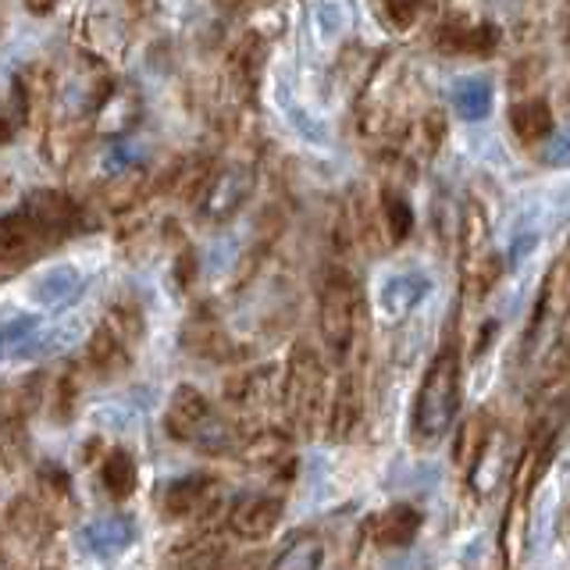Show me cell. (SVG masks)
I'll use <instances>...</instances> for the list:
<instances>
[{"mask_svg":"<svg viewBox=\"0 0 570 570\" xmlns=\"http://www.w3.org/2000/svg\"><path fill=\"white\" fill-rule=\"evenodd\" d=\"M463 403V361L456 346H442L414 396V414H410V432L417 442H439L450 435V428L460 417Z\"/></svg>","mask_w":570,"mask_h":570,"instance_id":"6da1fadb","label":"cell"},{"mask_svg":"<svg viewBox=\"0 0 570 570\" xmlns=\"http://www.w3.org/2000/svg\"><path fill=\"white\" fill-rule=\"evenodd\" d=\"M361 289H356V278L346 264H328L325 278H321V293H317V332L321 343H325L328 361L335 364H350V356L356 350V338H361Z\"/></svg>","mask_w":570,"mask_h":570,"instance_id":"7a4b0ae2","label":"cell"},{"mask_svg":"<svg viewBox=\"0 0 570 570\" xmlns=\"http://www.w3.org/2000/svg\"><path fill=\"white\" fill-rule=\"evenodd\" d=\"M332 392L335 389L328 382V367L317 356V350L296 346L282 374V403L303 435H317L321 424H328Z\"/></svg>","mask_w":570,"mask_h":570,"instance_id":"3957f363","label":"cell"},{"mask_svg":"<svg viewBox=\"0 0 570 570\" xmlns=\"http://www.w3.org/2000/svg\"><path fill=\"white\" fill-rule=\"evenodd\" d=\"M58 531V513H53L40 495H18L0 517V557L11 563V549H22L26 560L53 542Z\"/></svg>","mask_w":570,"mask_h":570,"instance_id":"277c9868","label":"cell"},{"mask_svg":"<svg viewBox=\"0 0 570 570\" xmlns=\"http://www.w3.org/2000/svg\"><path fill=\"white\" fill-rule=\"evenodd\" d=\"M282 495L275 492H243L232 499V507L225 513L228 531L243 542H264L282 521Z\"/></svg>","mask_w":570,"mask_h":570,"instance_id":"5b68a950","label":"cell"},{"mask_svg":"<svg viewBox=\"0 0 570 570\" xmlns=\"http://www.w3.org/2000/svg\"><path fill=\"white\" fill-rule=\"evenodd\" d=\"M218 481L207 478V474H189V478H178L171 485H165L160 492V513L168 521H200V517L214 513L218 507Z\"/></svg>","mask_w":570,"mask_h":570,"instance_id":"8992f818","label":"cell"},{"mask_svg":"<svg viewBox=\"0 0 570 570\" xmlns=\"http://www.w3.org/2000/svg\"><path fill=\"white\" fill-rule=\"evenodd\" d=\"M249 193H254V171L249 168H214L200 196V218L210 225L228 222L246 204Z\"/></svg>","mask_w":570,"mask_h":570,"instance_id":"52a82bcc","label":"cell"},{"mask_svg":"<svg viewBox=\"0 0 570 570\" xmlns=\"http://www.w3.org/2000/svg\"><path fill=\"white\" fill-rule=\"evenodd\" d=\"M214 424V406L207 403V396L193 385H178L168 400L165 410V432L175 442H200L207 435V428Z\"/></svg>","mask_w":570,"mask_h":570,"instance_id":"ba28073f","label":"cell"},{"mask_svg":"<svg viewBox=\"0 0 570 570\" xmlns=\"http://www.w3.org/2000/svg\"><path fill=\"white\" fill-rule=\"evenodd\" d=\"M142 118V100L132 86H107L104 97L97 100L94 115H89V129L104 139H118L125 132H132Z\"/></svg>","mask_w":570,"mask_h":570,"instance_id":"9c48e42d","label":"cell"},{"mask_svg":"<svg viewBox=\"0 0 570 570\" xmlns=\"http://www.w3.org/2000/svg\"><path fill=\"white\" fill-rule=\"evenodd\" d=\"M132 353H136V338L125 335L118 325H111V321L104 317L86 343V367L97 371L100 379H118V374L129 371Z\"/></svg>","mask_w":570,"mask_h":570,"instance_id":"30bf717a","label":"cell"},{"mask_svg":"<svg viewBox=\"0 0 570 570\" xmlns=\"http://www.w3.org/2000/svg\"><path fill=\"white\" fill-rule=\"evenodd\" d=\"M424 524V517L417 507H410V503H392L385 507L382 513H374L364 534H367V542L374 549H406L410 542L417 539V531Z\"/></svg>","mask_w":570,"mask_h":570,"instance_id":"8fae6325","label":"cell"},{"mask_svg":"<svg viewBox=\"0 0 570 570\" xmlns=\"http://www.w3.org/2000/svg\"><path fill=\"white\" fill-rule=\"evenodd\" d=\"M26 210L50 232L53 243H61L65 236L82 228V207L58 189H36L26 200Z\"/></svg>","mask_w":570,"mask_h":570,"instance_id":"7c38bea8","label":"cell"},{"mask_svg":"<svg viewBox=\"0 0 570 570\" xmlns=\"http://www.w3.org/2000/svg\"><path fill=\"white\" fill-rule=\"evenodd\" d=\"M183 346L193 353V356H204V361H214V364H225V361H236V343H232V335L225 332V325L214 314L207 311H196L186 328H183Z\"/></svg>","mask_w":570,"mask_h":570,"instance_id":"4fadbf2b","label":"cell"},{"mask_svg":"<svg viewBox=\"0 0 570 570\" xmlns=\"http://www.w3.org/2000/svg\"><path fill=\"white\" fill-rule=\"evenodd\" d=\"M225 400L232 406H272L282 400V374L275 367H254V371H239L225 382Z\"/></svg>","mask_w":570,"mask_h":570,"instance_id":"5bb4252c","label":"cell"},{"mask_svg":"<svg viewBox=\"0 0 570 570\" xmlns=\"http://www.w3.org/2000/svg\"><path fill=\"white\" fill-rule=\"evenodd\" d=\"M239 456L257 471H272V474L293 471V442H289V435L275 432V428H264V432L249 435L239 445Z\"/></svg>","mask_w":570,"mask_h":570,"instance_id":"9a60e30c","label":"cell"},{"mask_svg":"<svg viewBox=\"0 0 570 570\" xmlns=\"http://www.w3.org/2000/svg\"><path fill=\"white\" fill-rule=\"evenodd\" d=\"M439 50L445 53H468V58H485L499 47V29L485 22H445L439 29Z\"/></svg>","mask_w":570,"mask_h":570,"instance_id":"2e32d148","label":"cell"},{"mask_svg":"<svg viewBox=\"0 0 570 570\" xmlns=\"http://www.w3.org/2000/svg\"><path fill=\"white\" fill-rule=\"evenodd\" d=\"M150 193V171H142V168H125L118 175H111L107 183L100 186V204L107 210H136L142 204V196Z\"/></svg>","mask_w":570,"mask_h":570,"instance_id":"e0dca14e","label":"cell"},{"mask_svg":"<svg viewBox=\"0 0 570 570\" xmlns=\"http://www.w3.org/2000/svg\"><path fill=\"white\" fill-rule=\"evenodd\" d=\"M510 129L513 136L534 147V142H542L549 132H552V107L546 97H524L510 107Z\"/></svg>","mask_w":570,"mask_h":570,"instance_id":"ac0fdd59","label":"cell"},{"mask_svg":"<svg viewBox=\"0 0 570 570\" xmlns=\"http://www.w3.org/2000/svg\"><path fill=\"white\" fill-rule=\"evenodd\" d=\"M379 225L385 232L389 246H400V243L410 239V232H414V210H410L406 196L400 189L385 186L379 193Z\"/></svg>","mask_w":570,"mask_h":570,"instance_id":"d6986e66","label":"cell"},{"mask_svg":"<svg viewBox=\"0 0 570 570\" xmlns=\"http://www.w3.org/2000/svg\"><path fill=\"white\" fill-rule=\"evenodd\" d=\"M100 481L111 499H129L136 492V481H139V468L129 450H111L104 456V468H100Z\"/></svg>","mask_w":570,"mask_h":570,"instance_id":"ffe728a7","label":"cell"},{"mask_svg":"<svg viewBox=\"0 0 570 570\" xmlns=\"http://www.w3.org/2000/svg\"><path fill=\"white\" fill-rule=\"evenodd\" d=\"M492 421H489V414L485 410H478V414H471L468 421H463V435H460V442H456V468L463 471V474H471V468L478 463V456L485 453V445H489V439H492Z\"/></svg>","mask_w":570,"mask_h":570,"instance_id":"44dd1931","label":"cell"},{"mask_svg":"<svg viewBox=\"0 0 570 570\" xmlns=\"http://www.w3.org/2000/svg\"><path fill=\"white\" fill-rule=\"evenodd\" d=\"M325 560V546H321L317 534L299 531L289 539V546L282 549V557L272 560V567H293V570H314Z\"/></svg>","mask_w":570,"mask_h":570,"instance_id":"7402d4cb","label":"cell"},{"mask_svg":"<svg viewBox=\"0 0 570 570\" xmlns=\"http://www.w3.org/2000/svg\"><path fill=\"white\" fill-rule=\"evenodd\" d=\"M76 403H79V374L76 371H61L58 379H53V389H50V414L53 421H68L76 414Z\"/></svg>","mask_w":570,"mask_h":570,"instance_id":"603a6c76","label":"cell"},{"mask_svg":"<svg viewBox=\"0 0 570 570\" xmlns=\"http://www.w3.org/2000/svg\"><path fill=\"white\" fill-rule=\"evenodd\" d=\"M36 485H40V499H43V503H47L53 513H61V507L71 499L68 474L58 471V468H43V471H40V481H36Z\"/></svg>","mask_w":570,"mask_h":570,"instance_id":"cb8c5ba5","label":"cell"},{"mask_svg":"<svg viewBox=\"0 0 570 570\" xmlns=\"http://www.w3.org/2000/svg\"><path fill=\"white\" fill-rule=\"evenodd\" d=\"M421 4L424 0H382V11H385V18L392 26H410L417 18V11H421Z\"/></svg>","mask_w":570,"mask_h":570,"instance_id":"d4e9b609","label":"cell"},{"mask_svg":"<svg viewBox=\"0 0 570 570\" xmlns=\"http://www.w3.org/2000/svg\"><path fill=\"white\" fill-rule=\"evenodd\" d=\"M193 272H196V261H193V249H183V257H178V267H175V275H178V285H189V278H193Z\"/></svg>","mask_w":570,"mask_h":570,"instance_id":"484cf974","label":"cell"},{"mask_svg":"<svg viewBox=\"0 0 570 570\" xmlns=\"http://www.w3.org/2000/svg\"><path fill=\"white\" fill-rule=\"evenodd\" d=\"M22 4H26L29 14H40V18H43V14H50L53 8H58L61 0H22Z\"/></svg>","mask_w":570,"mask_h":570,"instance_id":"4316f807","label":"cell"},{"mask_svg":"<svg viewBox=\"0 0 570 570\" xmlns=\"http://www.w3.org/2000/svg\"><path fill=\"white\" fill-rule=\"evenodd\" d=\"M567 40H570V18H567Z\"/></svg>","mask_w":570,"mask_h":570,"instance_id":"83f0119b","label":"cell"},{"mask_svg":"<svg viewBox=\"0 0 570 570\" xmlns=\"http://www.w3.org/2000/svg\"><path fill=\"white\" fill-rule=\"evenodd\" d=\"M567 104H570V94H567Z\"/></svg>","mask_w":570,"mask_h":570,"instance_id":"f1b7e54d","label":"cell"},{"mask_svg":"<svg viewBox=\"0 0 570 570\" xmlns=\"http://www.w3.org/2000/svg\"><path fill=\"white\" fill-rule=\"evenodd\" d=\"M0 468H4V463H0Z\"/></svg>","mask_w":570,"mask_h":570,"instance_id":"f546056e","label":"cell"}]
</instances>
